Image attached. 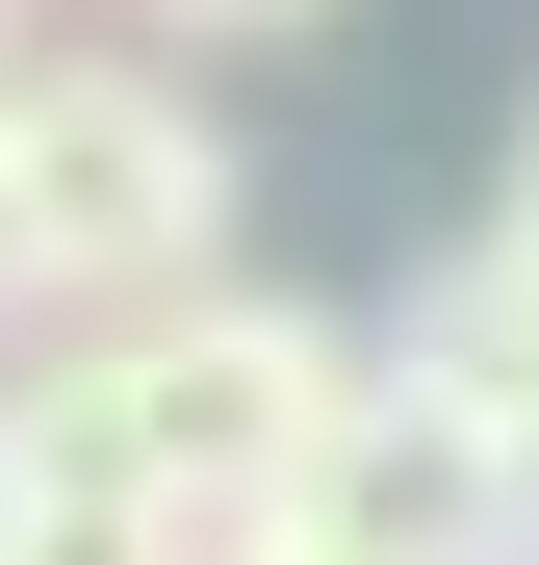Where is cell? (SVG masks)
Masks as SVG:
<instances>
[{
  "label": "cell",
  "mask_w": 539,
  "mask_h": 565,
  "mask_svg": "<svg viewBox=\"0 0 539 565\" xmlns=\"http://www.w3.org/2000/svg\"><path fill=\"white\" fill-rule=\"evenodd\" d=\"M488 232H514V257H539V129H514V206H488Z\"/></svg>",
  "instance_id": "52a82bcc"
},
{
  "label": "cell",
  "mask_w": 539,
  "mask_h": 565,
  "mask_svg": "<svg viewBox=\"0 0 539 565\" xmlns=\"http://www.w3.org/2000/svg\"><path fill=\"white\" fill-rule=\"evenodd\" d=\"M206 565H386V540H334V514H231Z\"/></svg>",
  "instance_id": "5b68a950"
},
{
  "label": "cell",
  "mask_w": 539,
  "mask_h": 565,
  "mask_svg": "<svg viewBox=\"0 0 539 565\" xmlns=\"http://www.w3.org/2000/svg\"><path fill=\"white\" fill-rule=\"evenodd\" d=\"M154 26H334V0H154Z\"/></svg>",
  "instance_id": "8992f818"
},
{
  "label": "cell",
  "mask_w": 539,
  "mask_h": 565,
  "mask_svg": "<svg viewBox=\"0 0 539 565\" xmlns=\"http://www.w3.org/2000/svg\"><path fill=\"white\" fill-rule=\"evenodd\" d=\"M283 514L386 540V565H539V462H514V412H463V386H436V360H359Z\"/></svg>",
  "instance_id": "3957f363"
},
{
  "label": "cell",
  "mask_w": 539,
  "mask_h": 565,
  "mask_svg": "<svg viewBox=\"0 0 539 565\" xmlns=\"http://www.w3.org/2000/svg\"><path fill=\"white\" fill-rule=\"evenodd\" d=\"M0 309H26V232H0Z\"/></svg>",
  "instance_id": "9c48e42d"
},
{
  "label": "cell",
  "mask_w": 539,
  "mask_h": 565,
  "mask_svg": "<svg viewBox=\"0 0 539 565\" xmlns=\"http://www.w3.org/2000/svg\"><path fill=\"white\" fill-rule=\"evenodd\" d=\"M0 540H26V437H0Z\"/></svg>",
  "instance_id": "ba28073f"
},
{
  "label": "cell",
  "mask_w": 539,
  "mask_h": 565,
  "mask_svg": "<svg viewBox=\"0 0 539 565\" xmlns=\"http://www.w3.org/2000/svg\"><path fill=\"white\" fill-rule=\"evenodd\" d=\"M0 26H26V0H0Z\"/></svg>",
  "instance_id": "30bf717a"
},
{
  "label": "cell",
  "mask_w": 539,
  "mask_h": 565,
  "mask_svg": "<svg viewBox=\"0 0 539 565\" xmlns=\"http://www.w3.org/2000/svg\"><path fill=\"white\" fill-rule=\"evenodd\" d=\"M334 386H359V334L283 309V282H129L77 360L0 386V437H26V489H129V514H180V540H231V514L309 489Z\"/></svg>",
  "instance_id": "6da1fadb"
},
{
  "label": "cell",
  "mask_w": 539,
  "mask_h": 565,
  "mask_svg": "<svg viewBox=\"0 0 539 565\" xmlns=\"http://www.w3.org/2000/svg\"><path fill=\"white\" fill-rule=\"evenodd\" d=\"M0 565H206V540L129 514V489H26V540H0Z\"/></svg>",
  "instance_id": "277c9868"
},
{
  "label": "cell",
  "mask_w": 539,
  "mask_h": 565,
  "mask_svg": "<svg viewBox=\"0 0 539 565\" xmlns=\"http://www.w3.org/2000/svg\"><path fill=\"white\" fill-rule=\"evenodd\" d=\"M0 232H26V309L206 282L231 257V129L180 104L154 52H26L0 26Z\"/></svg>",
  "instance_id": "7a4b0ae2"
}]
</instances>
